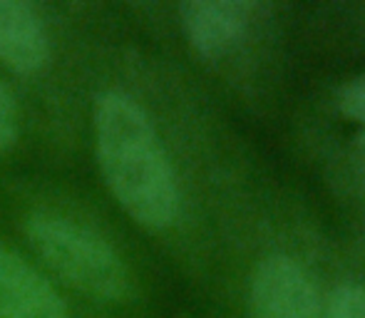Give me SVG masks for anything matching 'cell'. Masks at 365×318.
Listing matches in <instances>:
<instances>
[{
  "label": "cell",
  "instance_id": "7a4b0ae2",
  "mask_svg": "<svg viewBox=\"0 0 365 318\" xmlns=\"http://www.w3.org/2000/svg\"><path fill=\"white\" fill-rule=\"evenodd\" d=\"M25 239L40 261L63 284L95 301H122L130 294V274L122 256L85 224L53 212L25 219Z\"/></svg>",
  "mask_w": 365,
  "mask_h": 318
},
{
  "label": "cell",
  "instance_id": "52a82bcc",
  "mask_svg": "<svg viewBox=\"0 0 365 318\" xmlns=\"http://www.w3.org/2000/svg\"><path fill=\"white\" fill-rule=\"evenodd\" d=\"M326 318H365V289L358 284H341L326 301Z\"/></svg>",
  "mask_w": 365,
  "mask_h": 318
},
{
  "label": "cell",
  "instance_id": "ba28073f",
  "mask_svg": "<svg viewBox=\"0 0 365 318\" xmlns=\"http://www.w3.org/2000/svg\"><path fill=\"white\" fill-rule=\"evenodd\" d=\"M338 107H341L343 117L356 122L358 142L365 150V73L356 75V78L343 85L341 95H338Z\"/></svg>",
  "mask_w": 365,
  "mask_h": 318
},
{
  "label": "cell",
  "instance_id": "5b68a950",
  "mask_svg": "<svg viewBox=\"0 0 365 318\" xmlns=\"http://www.w3.org/2000/svg\"><path fill=\"white\" fill-rule=\"evenodd\" d=\"M0 318H70L53 284L5 246H0Z\"/></svg>",
  "mask_w": 365,
  "mask_h": 318
},
{
  "label": "cell",
  "instance_id": "6da1fadb",
  "mask_svg": "<svg viewBox=\"0 0 365 318\" xmlns=\"http://www.w3.org/2000/svg\"><path fill=\"white\" fill-rule=\"evenodd\" d=\"M95 152L112 197L140 227L162 232L179 217V187L152 120L130 95L105 90L92 107Z\"/></svg>",
  "mask_w": 365,
  "mask_h": 318
},
{
  "label": "cell",
  "instance_id": "8992f818",
  "mask_svg": "<svg viewBox=\"0 0 365 318\" xmlns=\"http://www.w3.org/2000/svg\"><path fill=\"white\" fill-rule=\"evenodd\" d=\"M50 38L40 15L28 3L0 0V65L33 75L48 65Z\"/></svg>",
  "mask_w": 365,
  "mask_h": 318
},
{
  "label": "cell",
  "instance_id": "277c9868",
  "mask_svg": "<svg viewBox=\"0 0 365 318\" xmlns=\"http://www.w3.org/2000/svg\"><path fill=\"white\" fill-rule=\"evenodd\" d=\"M256 5L241 0H194L179 8L189 45L202 58L217 60L241 43L254 20Z\"/></svg>",
  "mask_w": 365,
  "mask_h": 318
},
{
  "label": "cell",
  "instance_id": "9c48e42d",
  "mask_svg": "<svg viewBox=\"0 0 365 318\" xmlns=\"http://www.w3.org/2000/svg\"><path fill=\"white\" fill-rule=\"evenodd\" d=\"M20 135V115L15 95L3 80H0V152L10 150Z\"/></svg>",
  "mask_w": 365,
  "mask_h": 318
},
{
  "label": "cell",
  "instance_id": "3957f363",
  "mask_svg": "<svg viewBox=\"0 0 365 318\" xmlns=\"http://www.w3.org/2000/svg\"><path fill=\"white\" fill-rule=\"evenodd\" d=\"M251 318H326V306L301 261L274 254L259 261L249 284Z\"/></svg>",
  "mask_w": 365,
  "mask_h": 318
}]
</instances>
